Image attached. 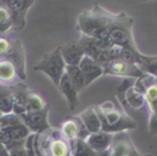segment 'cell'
Wrapping results in <instances>:
<instances>
[{
	"instance_id": "cell-29",
	"label": "cell",
	"mask_w": 157,
	"mask_h": 156,
	"mask_svg": "<svg viewBox=\"0 0 157 156\" xmlns=\"http://www.w3.org/2000/svg\"><path fill=\"white\" fill-rule=\"evenodd\" d=\"M148 131L153 136H157V114H150V117H148Z\"/></svg>"
},
{
	"instance_id": "cell-12",
	"label": "cell",
	"mask_w": 157,
	"mask_h": 156,
	"mask_svg": "<svg viewBox=\"0 0 157 156\" xmlns=\"http://www.w3.org/2000/svg\"><path fill=\"white\" fill-rule=\"evenodd\" d=\"M61 56L67 66H78L82 61L85 53L78 41H70L65 45L59 46Z\"/></svg>"
},
{
	"instance_id": "cell-26",
	"label": "cell",
	"mask_w": 157,
	"mask_h": 156,
	"mask_svg": "<svg viewBox=\"0 0 157 156\" xmlns=\"http://www.w3.org/2000/svg\"><path fill=\"white\" fill-rule=\"evenodd\" d=\"M22 119L14 113L8 115H2L0 117V128H10L22 124Z\"/></svg>"
},
{
	"instance_id": "cell-14",
	"label": "cell",
	"mask_w": 157,
	"mask_h": 156,
	"mask_svg": "<svg viewBox=\"0 0 157 156\" xmlns=\"http://www.w3.org/2000/svg\"><path fill=\"white\" fill-rule=\"evenodd\" d=\"M81 71L83 72V76L85 78V86L87 87L95 80L99 79L103 76V68L99 64H97L93 58L88 56H84L82 61L78 65Z\"/></svg>"
},
{
	"instance_id": "cell-18",
	"label": "cell",
	"mask_w": 157,
	"mask_h": 156,
	"mask_svg": "<svg viewBox=\"0 0 157 156\" xmlns=\"http://www.w3.org/2000/svg\"><path fill=\"white\" fill-rule=\"evenodd\" d=\"M78 117L90 134L98 132L101 130V122L95 107H90L85 109L83 112L78 114Z\"/></svg>"
},
{
	"instance_id": "cell-30",
	"label": "cell",
	"mask_w": 157,
	"mask_h": 156,
	"mask_svg": "<svg viewBox=\"0 0 157 156\" xmlns=\"http://www.w3.org/2000/svg\"><path fill=\"white\" fill-rule=\"evenodd\" d=\"M0 156H9V151L3 145H0Z\"/></svg>"
},
{
	"instance_id": "cell-23",
	"label": "cell",
	"mask_w": 157,
	"mask_h": 156,
	"mask_svg": "<svg viewBox=\"0 0 157 156\" xmlns=\"http://www.w3.org/2000/svg\"><path fill=\"white\" fill-rule=\"evenodd\" d=\"M13 29V18L7 6H0V36Z\"/></svg>"
},
{
	"instance_id": "cell-8",
	"label": "cell",
	"mask_w": 157,
	"mask_h": 156,
	"mask_svg": "<svg viewBox=\"0 0 157 156\" xmlns=\"http://www.w3.org/2000/svg\"><path fill=\"white\" fill-rule=\"evenodd\" d=\"M63 137L68 140L70 143L76 140H86L90 136V132L83 125L82 121L78 116H69L66 117L60 124L59 127Z\"/></svg>"
},
{
	"instance_id": "cell-10",
	"label": "cell",
	"mask_w": 157,
	"mask_h": 156,
	"mask_svg": "<svg viewBox=\"0 0 157 156\" xmlns=\"http://www.w3.org/2000/svg\"><path fill=\"white\" fill-rule=\"evenodd\" d=\"M1 59H8L11 61L15 66L16 71H17L21 80H26V52H25V49L21 40H11V45H10L9 51L5 55V57Z\"/></svg>"
},
{
	"instance_id": "cell-3",
	"label": "cell",
	"mask_w": 157,
	"mask_h": 156,
	"mask_svg": "<svg viewBox=\"0 0 157 156\" xmlns=\"http://www.w3.org/2000/svg\"><path fill=\"white\" fill-rule=\"evenodd\" d=\"M37 156H72V143L66 140L59 128H48L35 137Z\"/></svg>"
},
{
	"instance_id": "cell-6",
	"label": "cell",
	"mask_w": 157,
	"mask_h": 156,
	"mask_svg": "<svg viewBox=\"0 0 157 156\" xmlns=\"http://www.w3.org/2000/svg\"><path fill=\"white\" fill-rule=\"evenodd\" d=\"M103 74L125 79H140L145 76L139 69V67L137 65L129 64L127 61L123 60L122 58L113 59V60L110 61L103 68Z\"/></svg>"
},
{
	"instance_id": "cell-11",
	"label": "cell",
	"mask_w": 157,
	"mask_h": 156,
	"mask_svg": "<svg viewBox=\"0 0 157 156\" xmlns=\"http://www.w3.org/2000/svg\"><path fill=\"white\" fill-rule=\"evenodd\" d=\"M36 0H8L7 7L12 13L13 29L22 30L26 25V15Z\"/></svg>"
},
{
	"instance_id": "cell-28",
	"label": "cell",
	"mask_w": 157,
	"mask_h": 156,
	"mask_svg": "<svg viewBox=\"0 0 157 156\" xmlns=\"http://www.w3.org/2000/svg\"><path fill=\"white\" fill-rule=\"evenodd\" d=\"M8 151H9V156H28V153H27L24 144L14 146Z\"/></svg>"
},
{
	"instance_id": "cell-15",
	"label": "cell",
	"mask_w": 157,
	"mask_h": 156,
	"mask_svg": "<svg viewBox=\"0 0 157 156\" xmlns=\"http://www.w3.org/2000/svg\"><path fill=\"white\" fill-rule=\"evenodd\" d=\"M113 137L114 135L100 130L98 132L90 134L87 137V139H86V142L88 143V145L98 155V154L103 153V152L108 151L110 149V146L112 144V141H113Z\"/></svg>"
},
{
	"instance_id": "cell-16",
	"label": "cell",
	"mask_w": 157,
	"mask_h": 156,
	"mask_svg": "<svg viewBox=\"0 0 157 156\" xmlns=\"http://www.w3.org/2000/svg\"><path fill=\"white\" fill-rule=\"evenodd\" d=\"M12 100H13V113L17 116L26 113V100L29 89L22 83H18L15 86L10 88Z\"/></svg>"
},
{
	"instance_id": "cell-34",
	"label": "cell",
	"mask_w": 157,
	"mask_h": 156,
	"mask_svg": "<svg viewBox=\"0 0 157 156\" xmlns=\"http://www.w3.org/2000/svg\"><path fill=\"white\" fill-rule=\"evenodd\" d=\"M0 117H1V113H0Z\"/></svg>"
},
{
	"instance_id": "cell-22",
	"label": "cell",
	"mask_w": 157,
	"mask_h": 156,
	"mask_svg": "<svg viewBox=\"0 0 157 156\" xmlns=\"http://www.w3.org/2000/svg\"><path fill=\"white\" fill-rule=\"evenodd\" d=\"M48 106L45 100L40 94L33 91H28L26 100V112H36L44 109Z\"/></svg>"
},
{
	"instance_id": "cell-20",
	"label": "cell",
	"mask_w": 157,
	"mask_h": 156,
	"mask_svg": "<svg viewBox=\"0 0 157 156\" xmlns=\"http://www.w3.org/2000/svg\"><path fill=\"white\" fill-rule=\"evenodd\" d=\"M137 66L144 74L157 76V56H146L140 53Z\"/></svg>"
},
{
	"instance_id": "cell-2",
	"label": "cell",
	"mask_w": 157,
	"mask_h": 156,
	"mask_svg": "<svg viewBox=\"0 0 157 156\" xmlns=\"http://www.w3.org/2000/svg\"><path fill=\"white\" fill-rule=\"evenodd\" d=\"M111 15L112 13L99 5H96L92 10L83 11L78 16V29L82 36L98 39H110L108 26Z\"/></svg>"
},
{
	"instance_id": "cell-33",
	"label": "cell",
	"mask_w": 157,
	"mask_h": 156,
	"mask_svg": "<svg viewBox=\"0 0 157 156\" xmlns=\"http://www.w3.org/2000/svg\"><path fill=\"white\" fill-rule=\"evenodd\" d=\"M141 1H147V0H141Z\"/></svg>"
},
{
	"instance_id": "cell-21",
	"label": "cell",
	"mask_w": 157,
	"mask_h": 156,
	"mask_svg": "<svg viewBox=\"0 0 157 156\" xmlns=\"http://www.w3.org/2000/svg\"><path fill=\"white\" fill-rule=\"evenodd\" d=\"M66 74L72 84L75 86V88L78 91V93L85 88V78L83 76V72L81 71L78 66H67L66 67Z\"/></svg>"
},
{
	"instance_id": "cell-4",
	"label": "cell",
	"mask_w": 157,
	"mask_h": 156,
	"mask_svg": "<svg viewBox=\"0 0 157 156\" xmlns=\"http://www.w3.org/2000/svg\"><path fill=\"white\" fill-rule=\"evenodd\" d=\"M132 26L133 18L128 16L126 13H112L108 26V33L112 43L122 48L138 50L133 40Z\"/></svg>"
},
{
	"instance_id": "cell-24",
	"label": "cell",
	"mask_w": 157,
	"mask_h": 156,
	"mask_svg": "<svg viewBox=\"0 0 157 156\" xmlns=\"http://www.w3.org/2000/svg\"><path fill=\"white\" fill-rule=\"evenodd\" d=\"M0 113L1 116L13 113V100H12L11 91L7 87L0 92Z\"/></svg>"
},
{
	"instance_id": "cell-7",
	"label": "cell",
	"mask_w": 157,
	"mask_h": 156,
	"mask_svg": "<svg viewBox=\"0 0 157 156\" xmlns=\"http://www.w3.org/2000/svg\"><path fill=\"white\" fill-rule=\"evenodd\" d=\"M98 156H140L131 139L126 132H118L113 137V141L108 151Z\"/></svg>"
},
{
	"instance_id": "cell-9",
	"label": "cell",
	"mask_w": 157,
	"mask_h": 156,
	"mask_svg": "<svg viewBox=\"0 0 157 156\" xmlns=\"http://www.w3.org/2000/svg\"><path fill=\"white\" fill-rule=\"evenodd\" d=\"M48 112L50 106H46L44 109L36 112H26L20 116L23 124L30 130L31 134H40L44 130L51 128L48 123Z\"/></svg>"
},
{
	"instance_id": "cell-17",
	"label": "cell",
	"mask_w": 157,
	"mask_h": 156,
	"mask_svg": "<svg viewBox=\"0 0 157 156\" xmlns=\"http://www.w3.org/2000/svg\"><path fill=\"white\" fill-rule=\"evenodd\" d=\"M59 91L61 92L63 96H65L66 100L68 102V106L71 110H75L80 104V100H78V91L75 88L68 76L65 73V76L61 78L60 83L58 85Z\"/></svg>"
},
{
	"instance_id": "cell-13",
	"label": "cell",
	"mask_w": 157,
	"mask_h": 156,
	"mask_svg": "<svg viewBox=\"0 0 157 156\" xmlns=\"http://www.w3.org/2000/svg\"><path fill=\"white\" fill-rule=\"evenodd\" d=\"M20 80L15 66L8 59H0V85L11 88L18 84Z\"/></svg>"
},
{
	"instance_id": "cell-5",
	"label": "cell",
	"mask_w": 157,
	"mask_h": 156,
	"mask_svg": "<svg viewBox=\"0 0 157 156\" xmlns=\"http://www.w3.org/2000/svg\"><path fill=\"white\" fill-rule=\"evenodd\" d=\"M66 65L63 56H61L60 49L56 48L51 53L45 54L33 67V70L46 74L53 83L58 87L60 80L66 73Z\"/></svg>"
},
{
	"instance_id": "cell-19",
	"label": "cell",
	"mask_w": 157,
	"mask_h": 156,
	"mask_svg": "<svg viewBox=\"0 0 157 156\" xmlns=\"http://www.w3.org/2000/svg\"><path fill=\"white\" fill-rule=\"evenodd\" d=\"M124 102H127V106L129 108L133 110H139L145 104V99L142 91H140L133 84L124 93Z\"/></svg>"
},
{
	"instance_id": "cell-32",
	"label": "cell",
	"mask_w": 157,
	"mask_h": 156,
	"mask_svg": "<svg viewBox=\"0 0 157 156\" xmlns=\"http://www.w3.org/2000/svg\"><path fill=\"white\" fill-rule=\"evenodd\" d=\"M143 156H153L152 154H145V155H143Z\"/></svg>"
},
{
	"instance_id": "cell-31",
	"label": "cell",
	"mask_w": 157,
	"mask_h": 156,
	"mask_svg": "<svg viewBox=\"0 0 157 156\" xmlns=\"http://www.w3.org/2000/svg\"><path fill=\"white\" fill-rule=\"evenodd\" d=\"M3 88H5V87H3V86H1V85H0V92L2 91V89H3Z\"/></svg>"
},
{
	"instance_id": "cell-25",
	"label": "cell",
	"mask_w": 157,
	"mask_h": 156,
	"mask_svg": "<svg viewBox=\"0 0 157 156\" xmlns=\"http://www.w3.org/2000/svg\"><path fill=\"white\" fill-rule=\"evenodd\" d=\"M72 156H98L88 145L86 140H76L72 142Z\"/></svg>"
},
{
	"instance_id": "cell-1",
	"label": "cell",
	"mask_w": 157,
	"mask_h": 156,
	"mask_svg": "<svg viewBox=\"0 0 157 156\" xmlns=\"http://www.w3.org/2000/svg\"><path fill=\"white\" fill-rule=\"evenodd\" d=\"M101 122V130L115 135L118 132H126L135 130L138 124L131 116H129L121 107L114 102L105 101L95 107Z\"/></svg>"
},
{
	"instance_id": "cell-27",
	"label": "cell",
	"mask_w": 157,
	"mask_h": 156,
	"mask_svg": "<svg viewBox=\"0 0 157 156\" xmlns=\"http://www.w3.org/2000/svg\"><path fill=\"white\" fill-rule=\"evenodd\" d=\"M11 45V40L0 36V59L3 58Z\"/></svg>"
}]
</instances>
